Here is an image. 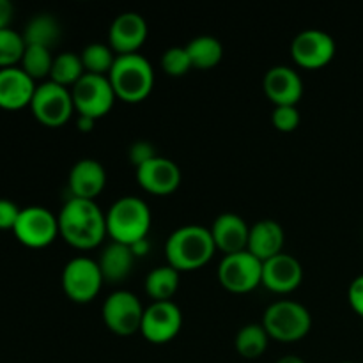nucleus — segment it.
I'll list each match as a JSON object with an SVG mask.
<instances>
[{"instance_id":"f257e3e1","label":"nucleus","mask_w":363,"mask_h":363,"mask_svg":"<svg viewBox=\"0 0 363 363\" xmlns=\"http://www.w3.org/2000/svg\"><path fill=\"white\" fill-rule=\"evenodd\" d=\"M59 233L64 240L77 248L98 247L106 236V215L101 211L94 199H67L60 213Z\"/></svg>"},{"instance_id":"f03ea898","label":"nucleus","mask_w":363,"mask_h":363,"mask_svg":"<svg viewBox=\"0 0 363 363\" xmlns=\"http://www.w3.org/2000/svg\"><path fill=\"white\" fill-rule=\"evenodd\" d=\"M216 250L211 229L204 225L177 227L165 243L167 261L177 272H190L204 266Z\"/></svg>"},{"instance_id":"7ed1b4c3","label":"nucleus","mask_w":363,"mask_h":363,"mask_svg":"<svg viewBox=\"0 0 363 363\" xmlns=\"http://www.w3.org/2000/svg\"><path fill=\"white\" fill-rule=\"evenodd\" d=\"M106 215V233L112 241L124 245H135L145 240L151 227V209L147 202L135 195L119 197L108 208Z\"/></svg>"},{"instance_id":"20e7f679","label":"nucleus","mask_w":363,"mask_h":363,"mask_svg":"<svg viewBox=\"0 0 363 363\" xmlns=\"http://www.w3.org/2000/svg\"><path fill=\"white\" fill-rule=\"evenodd\" d=\"M108 78L117 98L128 103H138L147 98L155 85L151 62L138 52L117 55Z\"/></svg>"},{"instance_id":"39448f33","label":"nucleus","mask_w":363,"mask_h":363,"mask_svg":"<svg viewBox=\"0 0 363 363\" xmlns=\"http://www.w3.org/2000/svg\"><path fill=\"white\" fill-rule=\"evenodd\" d=\"M262 326L269 339L294 342L311 332L312 315L305 305L294 300H279L269 305L262 315Z\"/></svg>"},{"instance_id":"423d86ee","label":"nucleus","mask_w":363,"mask_h":363,"mask_svg":"<svg viewBox=\"0 0 363 363\" xmlns=\"http://www.w3.org/2000/svg\"><path fill=\"white\" fill-rule=\"evenodd\" d=\"M74 110L82 116L98 117L105 116L116 101V92L110 84L108 74L84 73V77L71 87Z\"/></svg>"},{"instance_id":"0eeeda50","label":"nucleus","mask_w":363,"mask_h":363,"mask_svg":"<svg viewBox=\"0 0 363 363\" xmlns=\"http://www.w3.org/2000/svg\"><path fill=\"white\" fill-rule=\"evenodd\" d=\"M30 110L35 119L45 126H60L66 123L74 112L71 89L48 80L35 87L34 98L30 101Z\"/></svg>"},{"instance_id":"6e6552de","label":"nucleus","mask_w":363,"mask_h":363,"mask_svg":"<svg viewBox=\"0 0 363 363\" xmlns=\"http://www.w3.org/2000/svg\"><path fill=\"white\" fill-rule=\"evenodd\" d=\"M103 273L98 261L78 255L66 262L62 269V289L73 301H91L101 291Z\"/></svg>"},{"instance_id":"1a4fd4ad","label":"nucleus","mask_w":363,"mask_h":363,"mask_svg":"<svg viewBox=\"0 0 363 363\" xmlns=\"http://www.w3.org/2000/svg\"><path fill=\"white\" fill-rule=\"evenodd\" d=\"M218 280L233 293H248L262 284V261L248 250L223 255L218 264Z\"/></svg>"},{"instance_id":"9d476101","label":"nucleus","mask_w":363,"mask_h":363,"mask_svg":"<svg viewBox=\"0 0 363 363\" xmlns=\"http://www.w3.org/2000/svg\"><path fill=\"white\" fill-rule=\"evenodd\" d=\"M144 311L140 298L126 289H117L110 293L103 301L101 308L105 325L119 335H131L138 332Z\"/></svg>"},{"instance_id":"9b49d317","label":"nucleus","mask_w":363,"mask_h":363,"mask_svg":"<svg viewBox=\"0 0 363 363\" xmlns=\"http://www.w3.org/2000/svg\"><path fill=\"white\" fill-rule=\"evenodd\" d=\"M13 233L25 247H48L55 240L57 234H60L59 220L50 209L41 208V206H28L20 211Z\"/></svg>"},{"instance_id":"f8f14e48","label":"nucleus","mask_w":363,"mask_h":363,"mask_svg":"<svg viewBox=\"0 0 363 363\" xmlns=\"http://www.w3.org/2000/svg\"><path fill=\"white\" fill-rule=\"evenodd\" d=\"M181 326H183L181 308L172 300H162L152 301L149 307H145L140 332L149 342L165 344L179 333Z\"/></svg>"},{"instance_id":"ddd939ff","label":"nucleus","mask_w":363,"mask_h":363,"mask_svg":"<svg viewBox=\"0 0 363 363\" xmlns=\"http://www.w3.org/2000/svg\"><path fill=\"white\" fill-rule=\"evenodd\" d=\"M291 55L294 62L303 67H321L335 55V41L321 28H305L294 35Z\"/></svg>"},{"instance_id":"4468645a","label":"nucleus","mask_w":363,"mask_h":363,"mask_svg":"<svg viewBox=\"0 0 363 363\" xmlns=\"http://www.w3.org/2000/svg\"><path fill=\"white\" fill-rule=\"evenodd\" d=\"M147 38V23L144 16L135 11H126L113 18L108 28V45L117 55L137 53Z\"/></svg>"},{"instance_id":"2eb2a0df","label":"nucleus","mask_w":363,"mask_h":363,"mask_svg":"<svg viewBox=\"0 0 363 363\" xmlns=\"http://www.w3.org/2000/svg\"><path fill=\"white\" fill-rule=\"evenodd\" d=\"M303 279V268L294 255L280 252L262 262V286L273 293H291Z\"/></svg>"},{"instance_id":"dca6fc26","label":"nucleus","mask_w":363,"mask_h":363,"mask_svg":"<svg viewBox=\"0 0 363 363\" xmlns=\"http://www.w3.org/2000/svg\"><path fill=\"white\" fill-rule=\"evenodd\" d=\"M137 181L144 190L165 195L176 190L181 183V170L176 162L165 156H155L137 167Z\"/></svg>"},{"instance_id":"f3484780","label":"nucleus","mask_w":363,"mask_h":363,"mask_svg":"<svg viewBox=\"0 0 363 363\" xmlns=\"http://www.w3.org/2000/svg\"><path fill=\"white\" fill-rule=\"evenodd\" d=\"M262 89L275 106L296 105L303 94V80L293 67L273 66L266 71Z\"/></svg>"},{"instance_id":"a211bd4d","label":"nucleus","mask_w":363,"mask_h":363,"mask_svg":"<svg viewBox=\"0 0 363 363\" xmlns=\"http://www.w3.org/2000/svg\"><path fill=\"white\" fill-rule=\"evenodd\" d=\"M35 80H32L21 67L0 69V108L18 110L30 106L35 92Z\"/></svg>"},{"instance_id":"6ab92c4d","label":"nucleus","mask_w":363,"mask_h":363,"mask_svg":"<svg viewBox=\"0 0 363 363\" xmlns=\"http://www.w3.org/2000/svg\"><path fill=\"white\" fill-rule=\"evenodd\" d=\"M248 234L250 227L236 213H220L211 225V236L215 240L216 248L227 254L247 250Z\"/></svg>"},{"instance_id":"aec40b11","label":"nucleus","mask_w":363,"mask_h":363,"mask_svg":"<svg viewBox=\"0 0 363 363\" xmlns=\"http://www.w3.org/2000/svg\"><path fill=\"white\" fill-rule=\"evenodd\" d=\"M106 183L105 167L94 158H82L71 167L69 188L73 197L94 199Z\"/></svg>"},{"instance_id":"412c9836","label":"nucleus","mask_w":363,"mask_h":363,"mask_svg":"<svg viewBox=\"0 0 363 363\" xmlns=\"http://www.w3.org/2000/svg\"><path fill=\"white\" fill-rule=\"evenodd\" d=\"M284 240H286V234H284L282 225L279 222L269 218L259 220L257 223L250 227L247 250L264 262L282 252Z\"/></svg>"},{"instance_id":"4be33fe9","label":"nucleus","mask_w":363,"mask_h":363,"mask_svg":"<svg viewBox=\"0 0 363 363\" xmlns=\"http://www.w3.org/2000/svg\"><path fill=\"white\" fill-rule=\"evenodd\" d=\"M133 262L135 254L130 245L110 241L103 248L98 264L101 268L103 279L108 280V282H121L126 277H130L131 269H133Z\"/></svg>"},{"instance_id":"5701e85b","label":"nucleus","mask_w":363,"mask_h":363,"mask_svg":"<svg viewBox=\"0 0 363 363\" xmlns=\"http://www.w3.org/2000/svg\"><path fill=\"white\" fill-rule=\"evenodd\" d=\"M62 28H60L59 20L53 14L39 13L28 20L23 28V41L25 45L45 46L52 50L59 43Z\"/></svg>"},{"instance_id":"b1692460","label":"nucleus","mask_w":363,"mask_h":363,"mask_svg":"<svg viewBox=\"0 0 363 363\" xmlns=\"http://www.w3.org/2000/svg\"><path fill=\"white\" fill-rule=\"evenodd\" d=\"M268 342L269 335L262 323H248V325L241 326L236 333V339H234L238 353L243 358H250V360L264 354V351L268 350Z\"/></svg>"},{"instance_id":"393cba45","label":"nucleus","mask_w":363,"mask_h":363,"mask_svg":"<svg viewBox=\"0 0 363 363\" xmlns=\"http://www.w3.org/2000/svg\"><path fill=\"white\" fill-rule=\"evenodd\" d=\"M179 287V272L170 264L158 266L145 277V291L152 301L170 300Z\"/></svg>"},{"instance_id":"a878e982","label":"nucleus","mask_w":363,"mask_h":363,"mask_svg":"<svg viewBox=\"0 0 363 363\" xmlns=\"http://www.w3.org/2000/svg\"><path fill=\"white\" fill-rule=\"evenodd\" d=\"M186 52L190 55L194 67L208 69L216 66L223 57V46L215 35H197L186 45Z\"/></svg>"},{"instance_id":"bb28decb","label":"nucleus","mask_w":363,"mask_h":363,"mask_svg":"<svg viewBox=\"0 0 363 363\" xmlns=\"http://www.w3.org/2000/svg\"><path fill=\"white\" fill-rule=\"evenodd\" d=\"M85 73L84 62H82L80 53L62 52L53 59L52 71H50V80L64 87H73Z\"/></svg>"},{"instance_id":"cd10ccee","label":"nucleus","mask_w":363,"mask_h":363,"mask_svg":"<svg viewBox=\"0 0 363 363\" xmlns=\"http://www.w3.org/2000/svg\"><path fill=\"white\" fill-rule=\"evenodd\" d=\"M82 62H84L85 73L94 74H108L116 62L117 53L113 52L112 46L106 43H89L80 53Z\"/></svg>"},{"instance_id":"c85d7f7f","label":"nucleus","mask_w":363,"mask_h":363,"mask_svg":"<svg viewBox=\"0 0 363 363\" xmlns=\"http://www.w3.org/2000/svg\"><path fill=\"white\" fill-rule=\"evenodd\" d=\"M53 59L52 50L45 48V46H35V45H27L23 53V59H21V69L32 78V80H39V78L50 77V71H52Z\"/></svg>"},{"instance_id":"c756f323","label":"nucleus","mask_w":363,"mask_h":363,"mask_svg":"<svg viewBox=\"0 0 363 363\" xmlns=\"http://www.w3.org/2000/svg\"><path fill=\"white\" fill-rule=\"evenodd\" d=\"M27 45L23 35L13 28H0V69L4 67H14L21 62Z\"/></svg>"},{"instance_id":"7c9ffc66","label":"nucleus","mask_w":363,"mask_h":363,"mask_svg":"<svg viewBox=\"0 0 363 363\" xmlns=\"http://www.w3.org/2000/svg\"><path fill=\"white\" fill-rule=\"evenodd\" d=\"M162 67L167 74H172V77H181V74L188 73V69L194 67V64L188 55L186 46L167 48L162 55Z\"/></svg>"},{"instance_id":"2f4dec72","label":"nucleus","mask_w":363,"mask_h":363,"mask_svg":"<svg viewBox=\"0 0 363 363\" xmlns=\"http://www.w3.org/2000/svg\"><path fill=\"white\" fill-rule=\"evenodd\" d=\"M273 126L279 131H294L300 124V110L296 105H279L273 108L272 113Z\"/></svg>"},{"instance_id":"473e14b6","label":"nucleus","mask_w":363,"mask_h":363,"mask_svg":"<svg viewBox=\"0 0 363 363\" xmlns=\"http://www.w3.org/2000/svg\"><path fill=\"white\" fill-rule=\"evenodd\" d=\"M21 209L9 199H0V230H13Z\"/></svg>"},{"instance_id":"72a5a7b5","label":"nucleus","mask_w":363,"mask_h":363,"mask_svg":"<svg viewBox=\"0 0 363 363\" xmlns=\"http://www.w3.org/2000/svg\"><path fill=\"white\" fill-rule=\"evenodd\" d=\"M155 156H158L156 155L155 145L147 140H137L130 147V160L135 167H140L142 163L149 162V160H152Z\"/></svg>"},{"instance_id":"f704fd0d","label":"nucleus","mask_w":363,"mask_h":363,"mask_svg":"<svg viewBox=\"0 0 363 363\" xmlns=\"http://www.w3.org/2000/svg\"><path fill=\"white\" fill-rule=\"evenodd\" d=\"M347 300L353 311L363 318V275L357 277L347 289Z\"/></svg>"},{"instance_id":"c9c22d12","label":"nucleus","mask_w":363,"mask_h":363,"mask_svg":"<svg viewBox=\"0 0 363 363\" xmlns=\"http://www.w3.org/2000/svg\"><path fill=\"white\" fill-rule=\"evenodd\" d=\"M13 4L9 0H0V28L9 27L11 20H13Z\"/></svg>"},{"instance_id":"e433bc0d","label":"nucleus","mask_w":363,"mask_h":363,"mask_svg":"<svg viewBox=\"0 0 363 363\" xmlns=\"http://www.w3.org/2000/svg\"><path fill=\"white\" fill-rule=\"evenodd\" d=\"M94 123H96L94 117L82 116V113H78L77 126H78V130H80V131H91L92 128H94Z\"/></svg>"},{"instance_id":"4c0bfd02","label":"nucleus","mask_w":363,"mask_h":363,"mask_svg":"<svg viewBox=\"0 0 363 363\" xmlns=\"http://www.w3.org/2000/svg\"><path fill=\"white\" fill-rule=\"evenodd\" d=\"M275 363H305L301 357H296V354H286V357L279 358Z\"/></svg>"},{"instance_id":"58836bf2","label":"nucleus","mask_w":363,"mask_h":363,"mask_svg":"<svg viewBox=\"0 0 363 363\" xmlns=\"http://www.w3.org/2000/svg\"><path fill=\"white\" fill-rule=\"evenodd\" d=\"M342 363H353V362H342Z\"/></svg>"}]
</instances>
